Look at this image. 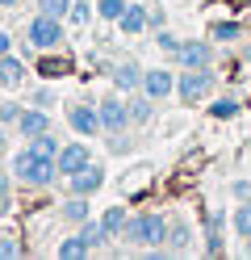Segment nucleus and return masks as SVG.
Returning a JSON list of instances; mask_svg holds the SVG:
<instances>
[{
  "instance_id": "obj_1",
  "label": "nucleus",
  "mask_w": 251,
  "mask_h": 260,
  "mask_svg": "<svg viewBox=\"0 0 251 260\" xmlns=\"http://www.w3.org/2000/svg\"><path fill=\"white\" fill-rule=\"evenodd\" d=\"M9 172H13V181H21V185H29V189H46V185L59 176V164H55L50 155H38L33 147H21V151L13 155V168H9Z\"/></svg>"
},
{
  "instance_id": "obj_2",
  "label": "nucleus",
  "mask_w": 251,
  "mask_h": 260,
  "mask_svg": "<svg viewBox=\"0 0 251 260\" xmlns=\"http://www.w3.org/2000/svg\"><path fill=\"white\" fill-rule=\"evenodd\" d=\"M167 222L163 214H134L130 222H126V231H122V239L130 243V248H138V252H151V248H163L167 243Z\"/></svg>"
},
{
  "instance_id": "obj_3",
  "label": "nucleus",
  "mask_w": 251,
  "mask_h": 260,
  "mask_svg": "<svg viewBox=\"0 0 251 260\" xmlns=\"http://www.w3.org/2000/svg\"><path fill=\"white\" fill-rule=\"evenodd\" d=\"M25 42L33 46V51H59L63 46V17H46V13H38V17L29 21L25 29Z\"/></svg>"
},
{
  "instance_id": "obj_4",
  "label": "nucleus",
  "mask_w": 251,
  "mask_h": 260,
  "mask_svg": "<svg viewBox=\"0 0 251 260\" xmlns=\"http://www.w3.org/2000/svg\"><path fill=\"white\" fill-rule=\"evenodd\" d=\"M209 92H213V72H209V68H189V72H180V80H176L180 105H197V101H205Z\"/></svg>"
},
{
  "instance_id": "obj_5",
  "label": "nucleus",
  "mask_w": 251,
  "mask_h": 260,
  "mask_svg": "<svg viewBox=\"0 0 251 260\" xmlns=\"http://www.w3.org/2000/svg\"><path fill=\"white\" fill-rule=\"evenodd\" d=\"M67 126H71L80 139L100 135L105 126H100V109H96V101H80V96H76V101L67 105Z\"/></svg>"
},
{
  "instance_id": "obj_6",
  "label": "nucleus",
  "mask_w": 251,
  "mask_h": 260,
  "mask_svg": "<svg viewBox=\"0 0 251 260\" xmlns=\"http://www.w3.org/2000/svg\"><path fill=\"white\" fill-rule=\"evenodd\" d=\"M96 109H100V126H105V135H122V130L130 126V105H126L117 92L100 96V101H96Z\"/></svg>"
},
{
  "instance_id": "obj_7",
  "label": "nucleus",
  "mask_w": 251,
  "mask_h": 260,
  "mask_svg": "<svg viewBox=\"0 0 251 260\" xmlns=\"http://www.w3.org/2000/svg\"><path fill=\"white\" fill-rule=\"evenodd\" d=\"M176 63H180V72H189V68H213V42L209 38L180 42L176 46Z\"/></svg>"
},
{
  "instance_id": "obj_8",
  "label": "nucleus",
  "mask_w": 251,
  "mask_h": 260,
  "mask_svg": "<svg viewBox=\"0 0 251 260\" xmlns=\"http://www.w3.org/2000/svg\"><path fill=\"white\" fill-rule=\"evenodd\" d=\"M55 164H59V176H71V172H80L84 164H92L88 143H84V139H76V143H63V147H59V155H55Z\"/></svg>"
},
{
  "instance_id": "obj_9",
  "label": "nucleus",
  "mask_w": 251,
  "mask_h": 260,
  "mask_svg": "<svg viewBox=\"0 0 251 260\" xmlns=\"http://www.w3.org/2000/svg\"><path fill=\"white\" fill-rule=\"evenodd\" d=\"M100 185H105V168H100V164H84L80 172L67 176V189H71V193H84V198L100 193Z\"/></svg>"
},
{
  "instance_id": "obj_10",
  "label": "nucleus",
  "mask_w": 251,
  "mask_h": 260,
  "mask_svg": "<svg viewBox=\"0 0 251 260\" xmlns=\"http://www.w3.org/2000/svg\"><path fill=\"white\" fill-rule=\"evenodd\" d=\"M142 92L151 96V101H163V96L176 92V76L163 72V68H147L142 72Z\"/></svg>"
},
{
  "instance_id": "obj_11",
  "label": "nucleus",
  "mask_w": 251,
  "mask_h": 260,
  "mask_svg": "<svg viewBox=\"0 0 251 260\" xmlns=\"http://www.w3.org/2000/svg\"><path fill=\"white\" fill-rule=\"evenodd\" d=\"M50 130V118H46V109L38 105V109H21V118H17V135L21 139H38V135H46Z\"/></svg>"
},
{
  "instance_id": "obj_12",
  "label": "nucleus",
  "mask_w": 251,
  "mask_h": 260,
  "mask_svg": "<svg viewBox=\"0 0 251 260\" xmlns=\"http://www.w3.org/2000/svg\"><path fill=\"white\" fill-rule=\"evenodd\" d=\"M113 88L117 92H142V68L138 63H117L113 68Z\"/></svg>"
},
{
  "instance_id": "obj_13",
  "label": "nucleus",
  "mask_w": 251,
  "mask_h": 260,
  "mask_svg": "<svg viewBox=\"0 0 251 260\" xmlns=\"http://www.w3.org/2000/svg\"><path fill=\"white\" fill-rule=\"evenodd\" d=\"M147 21H151L147 5H134V0H130V5H126V13H122V21H117V25H122V34H142V29H147Z\"/></svg>"
},
{
  "instance_id": "obj_14",
  "label": "nucleus",
  "mask_w": 251,
  "mask_h": 260,
  "mask_svg": "<svg viewBox=\"0 0 251 260\" xmlns=\"http://www.w3.org/2000/svg\"><path fill=\"white\" fill-rule=\"evenodd\" d=\"M189 243H193V226L189 222H172V226H167V243H163V248L172 252V256H184V252H189Z\"/></svg>"
},
{
  "instance_id": "obj_15",
  "label": "nucleus",
  "mask_w": 251,
  "mask_h": 260,
  "mask_svg": "<svg viewBox=\"0 0 251 260\" xmlns=\"http://www.w3.org/2000/svg\"><path fill=\"white\" fill-rule=\"evenodd\" d=\"M21 80H25V63L17 59L13 51H9V55H0V84H5V88H17Z\"/></svg>"
},
{
  "instance_id": "obj_16",
  "label": "nucleus",
  "mask_w": 251,
  "mask_h": 260,
  "mask_svg": "<svg viewBox=\"0 0 251 260\" xmlns=\"http://www.w3.org/2000/svg\"><path fill=\"white\" fill-rule=\"evenodd\" d=\"M59 214L67 218V222H88V214H92V206H88V198H84V193H71V198H67L63 206H59Z\"/></svg>"
},
{
  "instance_id": "obj_17",
  "label": "nucleus",
  "mask_w": 251,
  "mask_h": 260,
  "mask_svg": "<svg viewBox=\"0 0 251 260\" xmlns=\"http://www.w3.org/2000/svg\"><path fill=\"white\" fill-rule=\"evenodd\" d=\"M130 126H147L151 118H155V105H151V96L147 92H138V96H130Z\"/></svg>"
},
{
  "instance_id": "obj_18",
  "label": "nucleus",
  "mask_w": 251,
  "mask_h": 260,
  "mask_svg": "<svg viewBox=\"0 0 251 260\" xmlns=\"http://www.w3.org/2000/svg\"><path fill=\"white\" fill-rule=\"evenodd\" d=\"M59 256H63V260H84V256H92V243L76 231L71 239H63V243H59Z\"/></svg>"
},
{
  "instance_id": "obj_19",
  "label": "nucleus",
  "mask_w": 251,
  "mask_h": 260,
  "mask_svg": "<svg viewBox=\"0 0 251 260\" xmlns=\"http://www.w3.org/2000/svg\"><path fill=\"white\" fill-rule=\"evenodd\" d=\"M100 222H105V231H109V235H122V231H126V222H130V214H126V206H109L105 214H100Z\"/></svg>"
},
{
  "instance_id": "obj_20",
  "label": "nucleus",
  "mask_w": 251,
  "mask_h": 260,
  "mask_svg": "<svg viewBox=\"0 0 251 260\" xmlns=\"http://www.w3.org/2000/svg\"><path fill=\"white\" fill-rule=\"evenodd\" d=\"M80 235L92 243V252H96V248H105V243L113 239V235L105 231V222H80Z\"/></svg>"
},
{
  "instance_id": "obj_21",
  "label": "nucleus",
  "mask_w": 251,
  "mask_h": 260,
  "mask_svg": "<svg viewBox=\"0 0 251 260\" xmlns=\"http://www.w3.org/2000/svg\"><path fill=\"white\" fill-rule=\"evenodd\" d=\"M209 38L213 42H234V38H243V25L239 21H213L209 25Z\"/></svg>"
},
{
  "instance_id": "obj_22",
  "label": "nucleus",
  "mask_w": 251,
  "mask_h": 260,
  "mask_svg": "<svg viewBox=\"0 0 251 260\" xmlns=\"http://www.w3.org/2000/svg\"><path fill=\"white\" fill-rule=\"evenodd\" d=\"M230 226H234V235H239V239H247V235H251V202L230 210Z\"/></svg>"
},
{
  "instance_id": "obj_23",
  "label": "nucleus",
  "mask_w": 251,
  "mask_h": 260,
  "mask_svg": "<svg viewBox=\"0 0 251 260\" xmlns=\"http://www.w3.org/2000/svg\"><path fill=\"white\" fill-rule=\"evenodd\" d=\"M126 5H130V0H96V17L100 21H122Z\"/></svg>"
},
{
  "instance_id": "obj_24",
  "label": "nucleus",
  "mask_w": 251,
  "mask_h": 260,
  "mask_svg": "<svg viewBox=\"0 0 251 260\" xmlns=\"http://www.w3.org/2000/svg\"><path fill=\"white\" fill-rule=\"evenodd\" d=\"M209 113L222 118V122H230V118H239V101H234V96H218V101L209 105Z\"/></svg>"
},
{
  "instance_id": "obj_25",
  "label": "nucleus",
  "mask_w": 251,
  "mask_h": 260,
  "mask_svg": "<svg viewBox=\"0 0 251 260\" xmlns=\"http://www.w3.org/2000/svg\"><path fill=\"white\" fill-rule=\"evenodd\" d=\"M29 147L38 151V155H50V159H55V155H59V139H55V135H50V130H46V135L29 139Z\"/></svg>"
},
{
  "instance_id": "obj_26",
  "label": "nucleus",
  "mask_w": 251,
  "mask_h": 260,
  "mask_svg": "<svg viewBox=\"0 0 251 260\" xmlns=\"http://www.w3.org/2000/svg\"><path fill=\"white\" fill-rule=\"evenodd\" d=\"M38 13H46V17H67L71 13V0H38Z\"/></svg>"
},
{
  "instance_id": "obj_27",
  "label": "nucleus",
  "mask_w": 251,
  "mask_h": 260,
  "mask_svg": "<svg viewBox=\"0 0 251 260\" xmlns=\"http://www.w3.org/2000/svg\"><path fill=\"white\" fill-rule=\"evenodd\" d=\"M67 17H71L76 25H84V21L92 17V5H88V0H71V13H67Z\"/></svg>"
},
{
  "instance_id": "obj_28",
  "label": "nucleus",
  "mask_w": 251,
  "mask_h": 260,
  "mask_svg": "<svg viewBox=\"0 0 251 260\" xmlns=\"http://www.w3.org/2000/svg\"><path fill=\"white\" fill-rule=\"evenodd\" d=\"M17 256H21V243L13 235H0V260H17Z\"/></svg>"
},
{
  "instance_id": "obj_29",
  "label": "nucleus",
  "mask_w": 251,
  "mask_h": 260,
  "mask_svg": "<svg viewBox=\"0 0 251 260\" xmlns=\"http://www.w3.org/2000/svg\"><path fill=\"white\" fill-rule=\"evenodd\" d=\"M17 118H21V105H17V101L0 105V122H5V126H17Z\"/></svg>"
},
{
  "instance_id": "obj_30",
  "label": "nucleus",
  "mask_w": 251,
  "mask_h": 260,
  "mask_svg": "<svg viewBox=\"0 0 251 260\" xmlns=\"http://www.w3.org/2000/svg\"><path fill=\"white\" fill-rule=\"evenodd\" d=\"M9 193H13V172H0V210H9Z\"/></svg>"
},
{
  "instance_id": "obj_31",
  "label": "nucleus",
  "mask_w": 251,
  "mask_h": 260,
  "mask_svg": "<svg viewBox=\"0 0 251 260\" xmlns=\"http://www.w3.org/2000/svg\"><path fill=\"white\" fill-rule=\"evenodd\" d=\"M33 105L50 109V105H55V92H50V88H38V92H33Z\"/></svg>"
},
{
  "instance_id": "obj_32",
  "label": "nucleus",
  "mask_w": 251,
  "mask_h": 260,
  "mask_svg": "<svg viewBox=\"0 0 251 260\" xmlns=\"http://www.w3.org/2000/svg\"><path fill=\"white\" fill-rule=\"evenodd\" d=\"M159 46H163L167 55H176V46H180V42H176V34H167V29H163V34H159Z\"/></svg>"
},
{
  "instance_id": "obj_33",
  "label": "nucleus",
  "mask_w": 251,
  "mask_h": 260,
  "mask_svg": "<svg viewBox=\"0 0 251 260\" xmlns=\"http://www.w3.org/2000/svg\"><path fill=\"white\" fill-rule=\"evenodd\" d=\"M109 147H113V151H130L134 143H130V139H122V135H113V139H109Z\"/></svg>"
},
{
  "instance_id": "obj_34",
  "label": "nucleus",
  "mask_w": 251,
  "mask_h": 260,
  "mask_svg": "<svg viewBox=\"0 0 251 260\" xmlns=\"http://www.w3.org/2000/svg\"><path fill=\"white\" fill-rule=\"evenodd\" d=\"M13 51V34H5V29H0V55H9Z\"/></svg>"
},
{
  "instance_id": "obj_35",
  "label": "nucleus",
  "mask_w": 251,
  "mask_h": 260,
  "mask_svg": "<svg viewBox=\"0 0 251 260\" xmlns=\"http://www.w3.org/2000/svg\"><path fill=\"white\" fill-rule=\"evenodd\" d=\"M5 147H9V126L0 122V151H5Z\"/></svg>"
},
{
  "instance_id": "obj_36",
  "label": "nucleus",
  "mask_w": 251,
  "mask_h": 260,
  "mask_svg": "<svg viewBox=\"0 0 251 260\" xmlns=\"http://www.w3.org/2000/svg\"><path fill=\"white\" fill-rule=\"evenodd\" d=\"M17 5H21V0H0V9H17Z\"/></svg>"
},
{
  "instance_id": "obj_37",
  "label": "nucleus",
  "mask_w": 251,
  "mask_h": 260,
  "mask_svg": "<svg viewBox=\"0 0 251 260\" xmlns=\"http://www.w3.org/2000/svg\"><path fill=\"white\" fill-rule=\"evenodd\" d=\"M243 256H251V235H247V239H243Z\"/></svg>"
},
{
  "instance_id": "obj_38",
  "label": "nucleus",
  "mask_w": 251,
  "mask_h": 260,
  "mask_svg": "<svg viewBox=\"0 0 251 260\" xmlns=\"http://www.w3.org/2000/svg\"><path fill=\"white\" fill-rule=\"evenodd\" d=\"M243 55H247V59H251V46H247V51H243Z\"/></svg>"
}]
</instances>
